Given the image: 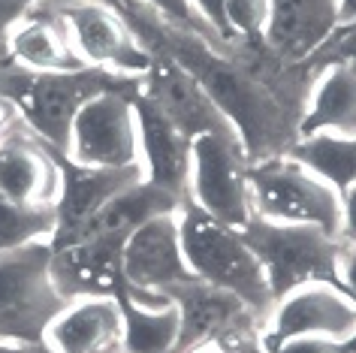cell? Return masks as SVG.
<instances>
[{
    "mask_svg": "<svg viewBox=\"0 0 356 353\" xmlns=\"http://www.w3.org/2000/svg\"><path fill=\"white\" fill-rule=\"evenodd\" d=\"M118 85H127V79L91 67L73 73H31L15 64L0 67V97L15 109L19 124L58 154L67 151L76 112L91 97Z\"/></svg>",
    "mask_w": 356,
    "mask_h": 353,
    "instance_id": "obj_1",
    "label": "cell"
},
{
    "mask_svg": "<svg viewBox=\"0 0 356 353\" xmlns=\"http://www.w3.org/2000/svg\"><path fill=\"white\" fill-rule=\"evenodd\" d=\"M178 233H181V251L191 275L242 299L248 311L263 323L275 305V296L242 229L220 224L197 206L184 202L178 208Z\"/></svg>",
    "mask_w": 356,
    "mask_h": 353,
    "instance_id": "obj_2",
    "label": "cell"
},
{
    "mask_svg": "<svg viewBox=\"0 0 356 353\" xmlns=\"http://www.w3.org/2000/svg\"><path fill=\"white\" fill-rule=\"evenodd\" d=\"M248 197L257 217L320 227L341 239V197L296 157L278 154L248 163Z\"/></svg>",
    "mask_w": 356,
    "mask_h": 353,
    "instance_id": "obj_3",
    "label": "cell"
},
{
    "mask_svg": "<svg viewBox=\"0 0 356 353\" xmlns=\"http://www.w3.org/2000/svg\"><path fill=\"white\" fill-rule=\"evenodd\" d=\"M64 305L67 299L51 278V242L0 251V341L42 344Z\"/></svg>",
    "mask_w": 356,
    "mask_h": 353,
    "instance_id": "obj_4",
    "label": "cell"
},
{
    "mask_svg": "<svg viewBox=\"0 0 356 353\" xmlns=\"http://www.w3.org/2000/svg\"><path fill=\"white\" fill-rule=\"evenodd\" d=\"M242 236L260 260L275 299L311 281H335L341 239L320 227L275 224L254 215L242 227Z\"/></svg>",
    "mask_w": 356,
    "mask_h": 353,
    "instance_id": "obj_5",
    "label": "cell"
},
{
    "mask_svg": "<svg viewBox=\"0 0 356 353\" xmlns=\"http://www.w3.org/2000/svg\"><path fill=\"white\" fill-rule=\"evenodd\" d=\"M46 3L64 19L82 67L103 69L127 82H139L148 73L151 51L109 0H46Z\"/></svg>",
    "mask_w": 356,
    "mask_h": 353,
    "instance_id": "obj_6",
    "label": "cell"
},
{
    "mask_svg": "<svg viewBox=\"0 0 356 353\" xmlns=\"http://www.w3.org/2000/svg\"><path fill=\"white\" fill-rule=\"evenodd\" d=\"M133 91H136V82H127L91 97L76 112L67 151L60 157L76 166H88V170H130V166H139Z\"/></svg>",
    "mask_w": 356,
    "mask_h": 353,
    "instance_id": "obj_7",
    "label": "cell"
},
{
    "mask_svg": "<svg viewBox=\"0 0 356 353\" xmlns=\"http://www.w3.org/2000/svg\"><path fill=\"white\" fill-rule=\"evenodd\" d=\"M184 202L236 229L254 217L248 197V154L236 133H202L191 139V175Z\"/></svg>",
    "mask_w": 356,
    "mask_h": 353,
    "instance_id": "obj_8",
    "label": "cell"
},
{
    "mask_svg": "<svg viewBox=\"0 0 356 353\" xmlns=\"http://www.w3.org/2000/svg\"><path fill=\"white\" fill-rule=\"evenodd\" d=\"M287 338H329L356 341V302L338 281H311L275 299L272 311L260 323V341Z\"/></svg>",
    "mask_w": 356,
    "mask_h": 353,
    "instance_id": "obj_9",
    "label": "cell"
},
{
    "mask_svg": "<svg viewBox=\"0 0 356 353\" xmlns=\"http://www.w3.org/2000/svg\"><path fill=\"white\" fill-rule=\"evenodd\" d=\"M139 94L188 139L202 133H236L197 79L160 51H151L148 73L139 79Z\"/></svg>",
    "mask_w": 356,
    "mask_h": 353,
    "instance_id": "obj_10",
    "label": "cell"
},
{
    "mask_svg": "<svg viewBox=\"0 0 356 353\" xmlns=\"http://www.w3.org/2000/svg\"><path fill=\"white\" fill-rule=\"evenodd\" d=\"M341 24V0H269L266 51L281 67H308Z\"/></svg>",
    "mask_w": 356,
    "mask_h": 353,
    "instance_id": "obj_11",
    "label": "cell"
},
{
    "mask_svg": "<svg viewBox=\"0 0 356 353\" xmlns=\"http://www.w3.org/2000/svg\"><path fill=\"white\" fill-rule=\"evenodd\" d=\"M124 233H94L51 245V278L60 296H118L124 290Z\"/></svg>",
    "mask_w": 356,
    "mask_h": 353,
    "instance_id": "obj_12",
    "label": "cell"
},
{
    "mask_svg": "<svg viewBox=\"0 0 356 353\" xmlns=\"http://www.w3.org/2000/svg\"><path fill=\"white\" fill-rule=\"evenodd\" d=\"M121 269L124 287L145 290V293H166V287L193 278L181 251L178 211L175 215H160L133 229L124 242Z\"/></svg>",
    "mask_w": 356,
    "mask_h": 353,
    "instance_id": "obj_13",
    "label": "cell"
},
{
    "mask_svg": "<svg viewBox=\"0 0 356 353\" xmlns=\"http://www.w3.org/2000/svg\"><path fill=\"white\" fill-rule=\"evenodd\" d=\"M124 314L118 296H79L49 323L42 344L49 353H121Z\"/></svg>",
    "mask_w": 356,
    "mask_h": 353,
    "instance_id": "obj_14",
    "label": "cell"
},
{
    "mask_svg": "<svg viewBox=\"0 0 356 353\" xmlns=\"http://www.w3.org/2000/svg\"><path fill=\"white\" fill-rule=\"evenodd\" d=\"M0 193L24 206H55L60 193V154L22 124L0 139Z\"/></svg>",
    "mask_w": 356,
    "mask_h": 353,
    "instance_id": "obj_15",
    "label": "cell"
},
{
    "mask_svg": "<svg viewBox=\"0 0 356 353\" xmlns=\"http://www.w3.org/2000/svg\"><path fill=\"white\" fill-rule=\"evenodd\" d=\"M166 299H172L178 308V320H181V335H178V350L188 344H197L202 338H215V335H229L238 329H251L260 326V320L248 311L242 299H236L227 290H218L200 278L178 281L166 287Z\"/></svg>",
    "mask_w": 356,
    "mask_h": 353,
    "instance_id": "obj_16",
    "label": "cell"
},
{
    "mask_svg": "<svg viewBox=\"0 0 356 353\" xmlns=\"http://www.w3.org/2000/svg\"><path fill=\"white\" fill-rule=\"evenodd\" d=\"M3 64H15L31 73H73L85 69L79 60L73 42H70L64 19L40 0L33 10L19 19L6 33Z\"/></svg>",
    "mask_w": 356,
    "mask_h": 353,
    "instance_id": "obj_17",
    "label": "cell"
},
{
    "mask_svg": "<svg viewBox=\"0 0 356 353\" xmlns=\"http://www.w3.org/2000/svg\"><path fill=\"white\" fill-rule=\"evenodd\" d=\"M139 179H145L139 166H130V170H88V166H76L60 157V193L55 202L58 229L51 245L73 242L115 193Z\"/></svg>",
    "mask_w": 356,
    "mask_h": 353,
    "instance_id": "obj_18",
    "label": "cell"
},
{
    "mask_svg": "<svg viewBox=\"0 0 356 353\" xmlns=\"http://www.w3.org/2000/svg\"><path fill=\"white\" fill-rule=\"evenodd\" d=\"M136 109V133H139V166L142 175L175 197H188L191 175V139L175 130L169 121L139 94V82L133 91Z\"/></svg>",
    "mask_w": 356,
    "mask_h": 353,
    "instance_id": "obj_19",
    "label": "cell"
},
{
    "mask_svg": "<svg viewBox=\"0 0 356 353\" xmlns=\"http://www.w3.org/2000/svg\"><path fill=\"white\" fill-rule=\"evenodd\" d=\"M356 136V73L341 64L311 67V85L299 112V136Z\"/></svg>",
    "mask_w": 356,
    "mask_h": 353,
    "instance_id": "obj_20",
    "label": "cell"
},
{
    "mask_svg": "<svg viewBox=\"0 0 356 353\" xmlns=\"http://www.w3.org/2000/svg\"><path fill=\"white\" fill-rule=\"evenodd\" d=\"M181 206H184L181 197L157 188V184H151L148 179H139V181H133L124 190L115 193V197L91 217V224H88L76 239L94 236V233H124V236H130L136 227L148 224V220H154L160 215H175Z\"/></svg>",
    "mask_w": 356,
    "mask_h": 353,
    "instance_id": "obj_21",
    "label": "cell"
},
{
    "mask_svg": "<svg viewBox=\"0 0 356 353\" xmlns=\"http://www.w3.org/2000/svg\"><path fill=\"white\" fill-rule=\"evenodd\" d=\"M118 302L124 314L121 353H175L181 320L172 302L142 305L127 293H118Z\"/></svg>",
    "mask_w": 356,
    "mask_h": 353,
    "instance_id": "obj_22",
    "label": "cell"
},
{
    "mask_svg": "<svg viewBox=\"0 0 356 353\" xmlns=\"http://www.w3.org/2000/svg\"><path fill=\"white\" fill-rule=\"evenodd\" d=\"M287 154L296 157L302 166H308L317 179H323L338 197H344L356 184V136H299Z\"/></svg>",
    "mask_w": 356,
    "mask_h": 353,
    "instance_id": "obj_23",
    "label": "cell"
},
{
    "mask_svg": "<svg viewBox=\"0 0 356 353\" xmlns=\"http://www.w3.org/2000/svg\"><path fill=\"white\" fill-rule=\"evenodd\" d=\"M58 229L55 206H24L0 193V251L24 248L31 242H51Z\"/></svg>",
    "mask_w": 356,
    "mask_h": 353,
    "instance_id": "obj_24",
    "label": "cell"
},
{
    "mask_svg": "<svg viewBox=\"0 0 356 353\" xmlns=\"http://www.w3.org/2000/svg\"><path fill=\"white\" fill-rule=\"evenodd\" d=\"M224 22L233 46L266 49L269 0H224Z\"/></svg>",
    "mask_w": 356,
    "mask_h": 353,
    "instance_id": "obj_25",
    "label": "cell"
},
{
    "mask_svg": "<svg viewBox=\"0 0 356 353\" xmlns=\"http://www.w3.org/2000/svg\"><path fill=\"white\" fill-rule=\"evenodd\" d=\"M323 64H341V67H350L356 73V22L341 24V28L332 33V40H329L326 46L311 58L308 69L311 67H323Z\"/></svg>",
    "mask_w": 356,
    "mask_h": 353,
    "instance_id": "obj_26",
    "label": "cell"
},
{
    "mask_svg": "<svg viewBox=\"0 0 356 353\" xmlns=\"http://www.w3.org/2000/svg\"><path fill=\"white\" fill-rule=\"evenodd\" d=\"M142 3L151 6V10H154L160 19L169 22V24H175V28H188V31L206 33V28H202V22H200V15L193 13L191 0H142ZM206 37H209V33H206ZM211 42H215V40H211Z\"/></svg>",
    "mask_w": 356,
    "mask_h": 353,
    "instance_id": "obj_27",
    "label": "cell"
},
{
    "mask_svg": "<svg viewBox=\"0 0 356 353\" xmlns=\"http://www.w3.org/2000/svg\"><path fill=\"white\" fill-rule=\"evenodd\" d=\"M191 6H193V13L200 15V22H202V28H206V33L218 42L220 49H236L233 40H229V33H227L224 0H191Z\"/></svg>",
    "mask_w": 356,
    "mask_h": 353,
    "instance_id": "obj_28",
    "label": "cell"
},
{
    "mask_svg": "<svg viewBox=\"0 0 356 353\" xmlns=\"http://www.w3.org/2000/svg\"><path fill=\"white\" fill-rule=\"evenodd\" d=\"M266 353H347L353 341H329V338H287L263 344Z\"/></svg>",
    "mask_w": 356,
    "mask_h": 353,
    "instance_id": "obj_29",
    "label": "cell"
},
{
    "mask_svg": "<svg viewBox=\"0 0 356 353\" xmlns=\"http://www.w3.org/2000/svg\"><path fill=\"white\" fill-rule=\"evenodd\" d=\"M335 281H338V287L356 302V242H341L338 266H335Z\"/></svg>",
    "mask_w": 356,
    "mask_h": 353,
    "instance_id": "obj_30",
    "label": "cell"
},
{
    "mask_svg": "<svg viewBox=\"0 0 356 353\" xmlns=\"http://www.w3.org/2000/svg\"><path fill=\"white\" fill-rule=\"evenodd\" d=\"M40 0H0V67H3V42H6V33L19 19H24Z\"/></svg>",
    "mask_w": 356,
    "mask_h": 353,
    "instance_id": "obj_31",
    "label": "cell"
},
{
    "mask_svg": "<svg viewBox=\"0 0 356 353\" xmlns=\"http://www.w3.org/2000/svg\"><path fill=\"white\" fill-rule=\"evenodd\" d=\"M251 329H260V326H251ZM251 329H238V332H229V335H215V338H202L197 344H188L184 350L178 353H233L236 350V341L242 338L245 332Z\"/></svg>",
    "mask_w": 356,
    "mask_h": 353,
    "instance_id": "obj_32",
    "label": "cell"
},
{
    "mask_svg": "<svg viewBox=\"0 0 356 353\" xmlns=\"http://www.w3.org/2000/svg\"><path fill=\"white\" fill-rule=\"evenodd\" d=\"M341 242H356V184L341 197Z\"/></svg>",
    "mask_w": 356,
    "mask_h": 353,
    "instance_id": "obj_33",
    "label": "cell"
},
{
    "mask_svg": "<svg viewBox=\"0 0 356 353\" xmlns=\"http://www.w3.org/2000/svg\"><path fill=\"white\" fill-rule=\"evenodd\" d=\"M233 353H266L263 341H260V329H251V332H245L242 338L236 341V350H233Z\"/></svg>",
    "mask_w": 356,
    "mask_h": 353,
    "instance_id": "obj_34",
    "label": "cell"
},
{
    "mask_svg": "<svg viewBox=\"0 0 356 353\" xmlns=\"http://www.w3.org/2000/svg\"><path fill=\"white\" fill-rule=\"evenodd\" d=\"M15 127H19V115H15L13 106L0 97V139H3L6 133H13Z\"/></svg>",
    "mask_w": 356,
    "mask_h": 353,
    "instance_id": "obj_35",
    "label": "cell"
},
{
    "mask_svg": "<svg viewBox=\"0 0 356 353\" xmlns=\"http://www.w3.org/2000/svg\"><path fill=\"white\" fill-rule=\"evenodd\" d=\"M0 353H49L46 344H10L0 341Z\"/></svg>",
    "mask_w": 356,
    "mask_h": 353,
    "instance_id": "obj_36",
    "label": "cell"
},
{
    "mask_svg": "<svg viewBox=\"0 0 356 353\" xmlns=\"http://www.w3.org/2000/svg\"><path fill=\"white\" fill-rule=\"evenodd\" d=\"M341 10H344V24L356 22V0H341Z\"/></svg>",
    "mask_w": 356,
    "mask_h": 353,
    "instance_id": "obj_37",
    "label": "cell"
},
{
    "mask_svg": "<svg viewBox=\"0 0 356 353\" xmlns=\"http://www.w3.org/2000/svg\"><path fill=\"white\" fill-rule=\"evenodd\" d=\"M347 353H356V341H353V347H350V350H347Z\"/></svg>",
    "mask_w": 356,
    "mask_h": 353,
    "instance_id": "obj_38",
    "label": "cell"
}]
</instances>
